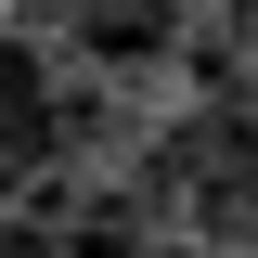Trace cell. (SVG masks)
<instances>
[{"label":"cell","mask_w":258,"mask_h":258,"mask_svg":"<svg viewBox=\"0 0 258 258\" xmlns=\"http://www.w3.org/2000/svg\"><path fill=\"white\" fill-rule=\"evenodd\" d=\"M0 258H64V220H39V207H0Z\"/></svg>","instance_id":"obj_4"},{"label":"cell","mask_w":258,"mask_h":258,"mask_svg":"<svg viewBox=\"0 0 258 258\" xmlns=\"http://www.w3.org/2000/svg\"><path fill=\"white\" fill-rule=\"evenodd\" d=\"M64 258H155V245H142V232H129V194H103L91 220L64 232Z\"/></svg>","instance_id":"obj_3"},{"label":"cell","mask_w":258,"mask_h":258,"mask_svg":"<svg viewBox=\"0 0 258 258\" xmlns=\"http://www.w3.org/2000/svg\"><path fill=\"white\" fill-rule=\"evenodd\" d=\"M155 181L181 194L194 245H232V258L258 245V116H245V103H207V116L155 155Z\"/></svg>","instance_id":"obj_1"},{"label":"cell","mask_w":258,"mask_h":258,"mask_svg":"<svg viewBox=\"0 0 258 258\" xmlns=\"http://www.w3.org/2000/svg\"><path fill=\"white\" fill-rule=\"evenodd\" d=\"M52 142H64V91H52V64L0 26V194L39 181V168H52Z\"/></svg>","instance_id":"obj_2"}]
</instances>
